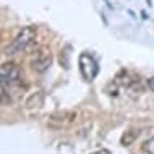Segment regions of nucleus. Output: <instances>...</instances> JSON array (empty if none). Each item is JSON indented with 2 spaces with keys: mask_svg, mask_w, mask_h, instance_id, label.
<instances>
[{
  "mask_svg": "<svg viewBox=\"0 0 154 154\" xmlns=\"http://www.w3.org/2000/svg\"><path fill=\"white\" fill-rule=\"evenodd\" d=\"M141 151H143L144 154H154V136L146 140L143 144H141Z\"/></svg>",
  "mask_w": 154,
  "mask_h": 154,
  "instance_id": "3",
  "label": "nucleus"
},
{
  "mask_svg": "<svg viewBox=\"0 0 154 154\" xmlns=\"http://www.w3.org/2000/svg\"><path fill=\"white\" fill-rule=\"evenodd\" d=\"M21 72L13 62H7V63L0 65V83L3 86H13L20 81Z\"/></svg>",
  "mask_w": 154,
  "mask_h": 154,
  "instance_id": "2",
  "label": "nucleus"
},
{
  "mask_svg": "<svg viewBox=\"0 0 154 154\" xmlns=\"http://www.w3.org/2000/svg\"><path fill=\"white\" fill-rule=\"evenodd\" d=\"M34 37H36V29L34 28H24V29L11 41V44L5 49V54L10 57V55H16V54L23 52L24 49L34 41Z\"/></svg>",
  "mask_w": 154,
  "mask_h": 154,
  "instance_id": "1",
  "label": "nucleus"
},
{
  "mask_svg": "<svg viewBox=\"0 0 154 154\" xmlns=\"http://www.w3.org/2000/svg\"><path fill=\"white\" fill-rule=\"evenodd\" d=\"M148 88H149V89H151L152 93H154V76H151V78L148 80Z\"/></svg>",
  "mask_w": 154,
  "mask_h": 154,
  "instance_id": "5",
  "label": "nucleus"
},
{
  "mask_svg": "<svg viewBox=\"0 0 154 154\" xmlns=\"http://www.w3.org/2000/svg\"><path fill=\"white\" fill-rule=\"evenodd\" d=\"M138 135H140L138 130H135V133H131V135H127V133H125V135L122 136V144H123V146H130L133 141L136 140V136H138Z\"/></svg>",
  "mask_w": 154,
  "mask_h": 154,
  "instance_id": "4",
  "label": "nucleus"
}]
</instances>
